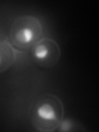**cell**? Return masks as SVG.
I'll list each match as a JSON object with an SVG mask.
<instances>
[{
	"mask_svg": "<svg viewBox=\"0 0 99 132\" xmlns=\"http://www.w3.org/2000/svg\"><path fill=\"white\" fill-rule=\"evenodd\" d=\"M31 117L38 130H55L60 126L64 117L63 104L55 95H42L32 105Z\"/></svg>",
	"mask_w": 99,
	"mask_h": 132,
	"instance_id": "6da1fadb",
	"label": "cell"
},
{
	"mask_svg": "<svg viewBox=\"0 0 99 132\" xmlns=\"http://www.w3.org/2000/svg\"><path fill=\"white\" fill-rule=\"evenodd\" d=\"M42 32V25L36 18L30 15L20 16L11 26L10 39L18 48L28 50L40 40Z\"/></svg>",
	"mask_w": 99,
	"mask_h": 132,
	"instance_id": "7a4b0ae2",
	"label": "cell"
},
{
	"mask_svg": "<svg viewBox=\"0 0 99 132\" xmlns=\"http://www.w3.org/2000/svg\"><path fill=\"white\" fill-rule=\"evenodd\" d=\"M32 48L36 63L41 67H52L60 60V46L52 39L40 40Z\"/></svg>",
	"mask_w": 99,
	"mask_h": 132,
	"instance_id": "3957f363",
	"label": "cell"
},
{
	"mask_svg": "<svg viewBox=\"0 0 99 132\" xmlns=\"http://www.w3.org/2000/svg\"><path fill=\"white\" fill-rule=\"evenodd\" d=\"M16 60V53L7 40H0V73L9 69Z\"/></svg>",
	"mask_w": 99,
	"mask_h": 132,
	"instance_id": "277c9868",
	"label": "cell"
},
{
	"mask_svg": "<svg viewBox=\"0 0 99 132\" xmlns=\"http://www.w3.org/2000/svg\"><path fill=\"white\" fill-rule=\"evenodd\" d=\"M70 127H71V123H70V121H68V120L62 121L59 126L60 130L62 131H68L70 129Z\"/></svg>",
	"mask_w": 99,
	"mask_h": 132,
	"instance_id": "5b68a950",
	"label": "cell"
}]
</instances>
